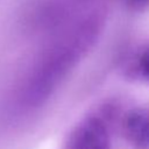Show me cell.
Wrapping results in <instances>:
<instances>
[{"mask_svg": "<svg viewBox=\"0 0 149 149\" xmlns=\"http://www.w3.org/2000/svg\"><path fill=\"white\" fill-rule=\"evenodd\" d=\"M63 149H112L108 128L99 116H87L65 137Z\"/></svg>", "mask_w": 149, "mask_h": 149, "instance_id": "6da1fadb", "label": "cell"}, {"mask_svg": "<svg viewBox=\"0 0 149 149\" xmlns=\"http://www.w3.org/2000/svg\"><path fill=\"white\" fill-rule=\"evenodd\" d=\"M123 134L134 149H149V111L134 108L122 122Z\"/></svg>", "mask_w": 149, "mask_h": 149, "instance_id": "7a4b0ae2", "label": "cell"}, {"mask_svg": "<svg viewBox=\"0 0 149 149\" xmlns=\"http://www.w3.org/2000/svg\"><path fill=\"white\" fill-rule=\"evenodd\" d=\"M130 74L149 80V47L144 48L130 65Z\"/></svg>", "mask_w": 149, "mask_h": 149, "instance_id": "3957f363", "label": "cell"}, {"mask_svg": "<svg viewBox=\"0 0 149 149\" xmlns=\"http://www.w3.org/2000/svg\"><path fill=\"white\" fill-rule=\"evenodd\" d=\"M132 12H144L149 8V0H120Z\"/></svg>", "mask_w": 149, "mask_h": 149, "instance_id": "277c9868", "label": "cell"}]
</instances>
